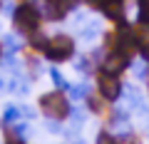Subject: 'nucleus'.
<instances>
[{
  "mask_svg": "<svg viewBox=\"0 0 149 144\" xmlns=\"http://www.w3.org/2000/svg\"><path fill=\"white\" fill-rule=\"evenodd\" d=\"M107 127L109 129H114V127H119V124H124V119H129V114L124 112V109H109V114H107Z\"/></svg>",
  "mask_w": 149,
  "mask_h": 144,
  "instance_id": "nucleus-9",
  "label": "nucleus"
},
{
  "mask_svg": "<svg viewBox=\"0 0 149 144\" xmlns=\"http://www.w3.org/2000/svg\"><path fill=\"white\" fill-rule=\"evenodd\" d=\"M139 57H142L144 65H149V40H147V42H142V47H139Z\"/></svg>",
  "mask_w": 149,
  "mask_h": 144,
  "instance_id": "nucleus-13",
  "label": "nucleus"
},
{
  "mask_svg": "<svg viewBox=\"0 0 149 144\" xmlns=\"http://www.w3.org/2000/svg\"><path fill=\"white\" fill-rule=\"evenodd\" d=\"M50 77H52V82H55V87H57V90H70V87H72V85L62 77V72H60L57 67H50Z\"/></svg>",
  "mask_w": 149,
  "mask_h": 144,
  "instance_id": "nucleus-10",
  "label": "nucleus"
},
{
  "mask_svg": "<svg viewBox=\"0 0 149 144\" xmlns=\"http://www.w3.org/2000/svg\"><path fill=\"white\" fill-rule=\"evenodd\" d=\"M74 0H42V17H47L50 22H62L74 10Z\"/></svg>",
  "mask_w": 149,
  "mask_h": 144,
  "instance_id": "nucleus-5",
  "label": "nucleus"
},
{
  "mask_svg": "<svg viewBox=\"0 0 149 144\" xmlns=\"http://www.w3.org/2000/svg\"><path fill=\"white\" fill-rule=\"evenodd\" d=\"M3 144H27V142L22 139V134H17L13 127H5V142Z\"/></svg>",
  "mask_w": 149,
  "mask_h": 144,
  "instance_id": "nucleus-12",
  "label": "nucleus"
},
{
  "mask_svg": "<svg viewBox=\"0 0 149 144\" xmlns=\"http://www.w3.org/2000/svg\"><path fill=\"white\" fill-rule=\"evenodd\" d=\"M20 119H22V109L15 104H8L5 112H3V127H15Z\"/></svg>",
  "mask_w": 149,
  "mask_h": 144,
  "instance_id": "nucleus-7",
  "label": "nucleus"
},
{
  "mask_svg": "<svg viewBox=\"0 0 149 144\" xmlns=\"http://www.w3.org/2000/svg\"><path fill=\"white\" fill-rule=\"evenodd\" d=\"M0 60H3V45H0Z\"/></svg>",
  "mask_w": 149,
  "mask_h": 144,
  "instance_id": "nucleus-15",
  "label": "nucleus"
},
{
  "mask_svg": "<svg viewBox=\"0 0 149 144\" xmlns=\"http://www.w3.org/2000/svg\"><path fill=\"white\" fill-rule=\"evenodd\" d=\"M85 107L90 109L92 114H104V112H107V107H109V102H107V99H102L100 95H87Z\"/></svg>",
  "mask_w": 149,
  "mask_h": 144,
  "instance_id": "nucleus-6",
  "label": "nucleus"
},
{
  "mask_svg": "<svg viewBox=\"0 0 149 144\" xmlns=\"http://www.w3.org/2000/svg\"><path fill=\"white\" fill-rule=\"evenodd\" d=\"M47 42H50V38H47V35H42L40 30H37L35 35H30V38H27V47H30L32 52H45Z\"/></svg>",
  "mask_w": 149,
  "mask_h": 144,
  "instance_id": "nucleus-8",
  "label": "nucleus"
},
{
  "mask_svg": "<svg viewBox=\"0 0 149 144\" xmlns=\"http://www.w3.org/2000/svg\"><path fill=\"white\" fill-rule=\"evenodd\" d=\"M40 25H42V13H40V8L35 3H22V5H17L13 10V27H15V32L30 38V35H35L40 30Z\"/></svg>",
  "mask_w": 149,
  "mask_h": 144,
  "instance_id": "nucleus-2",
  "label": "nucleus"
},
{
  "mask_svg": "<svg viewBox=\"0 0 149 144\" xmlns=\"http://www.w3.org/2000/svg\"><path fill=\"white\" fill-rule=\"evenodd\" d=\"M74 52H77L74 38H72V35L60 32V35H52V38H50V42H47V47H45L42 57L47 60V62H52V65H62V62H70V60L74 57Z\"/></svg>",
  "mask_w": 149,
  "mask_h": 144,
  "instance_id": "nucleus-3",
  "label": "nucleus"
},
{
  "mask_svg": "<svg viewBox=\"0 0 149 144\" xmlns=\"http://www.w3.org/2000/svg\"><path fill=\"white\" fill-rule=\"evenodd\" d=\"M144 82H147V95H149V75H147V77H144Z\"/></svg>",
  "mask_w": 149,
  "mask_h": 144,
  "instance_id": "nucleus-14",
  "label": "nucleus"
},
{
  "mask_svg": "<svg viewBox=\"0 0 149 144\" xmlns=\"http://www.w3.org/2000/svg\"><path fill=\"white\" fill-rule=\"evenodd\" d=\"M37 107H40V112L45 114V119H55V122H67L70 114H72L70 95H67V92H62V90L42 92L40 99H37Z\"/></svg>",
  "mask_w": 149,
  "mask_h": 144,
  "instance_id": "nucleus-1",
  "label": "nucleus"
},
{
  "mask_svg": "<svg viewBox=\"0 0 149 144\" xmlns=\"http://www.w3.org/2000/svg\"><path fill=\"white\" fill-rule=\"evenodd\" d=\"M112 144H142V139L137 137V134H114V139H112Z\"/></svg>",
  "mask_w": 149,
  "mask_h": 144,
  "instance_id": "nucleus-11",
  "label": "nucleus"
},
{
  "mask_svg": "<svg viewBox=\"0 0 149 144\" xmlns=\"http://www.w3.org/2000/svg\"><path fill=\"white\" fill-rule=\"evenodd\" d=\"M95 87H97V95H100L102 99H107L109 104H114V102L122 97V92H124L122 75H114V72L102 70V67L95 72Z\"/></svg>",
  "mask_w": 149,
  "mask_h": 144,
  "instance_id": "nucleus-4",
  "label": "nucleus"
}]
</instances>
